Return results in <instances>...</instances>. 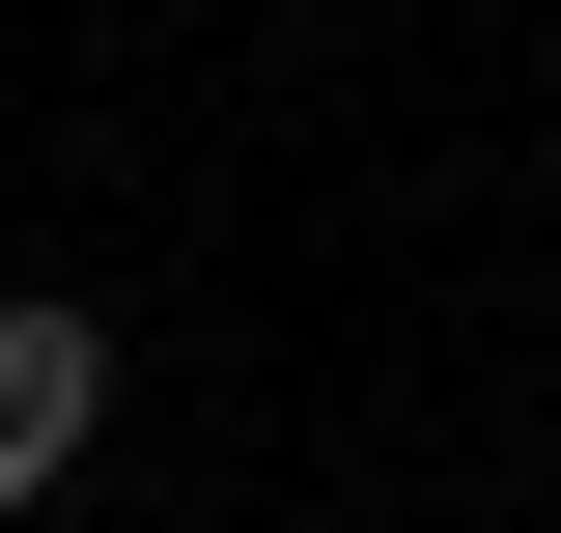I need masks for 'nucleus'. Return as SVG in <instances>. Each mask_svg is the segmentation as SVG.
I'll return each mask as SVG.
<instances>
[{"label": "nucleus", "instance_id": "f257e3e1", "mask_svg": "<svg viewBox=\"0 0 561 533\" xmlns=\"http://www.w3.org/2000/svg\"><path fill=\"white\" fill-rule=\"evenodd\" d=\"M113 421V309H0V506H57Z\"/></svg>", "mask_w": 561, "mask_h": 533}]
</instances>
